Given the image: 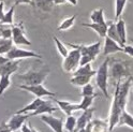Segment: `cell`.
Returning <instances> with one entry per match:
<instances>
[{"instance_id":"1","label":"cell","mask_w":133,"mask_h":132,"mask_svg":"<svg viewBox=\"0 0 133 132\" xmlns=\"http://www.w3.org/2000/svg\"><path fill=\"white\" fill-rule=\"evenodd\" d=\"M131 76L129 78H126V81L122 82V83L121 82L120 83H116L113 103H112L111 113H110V117H109V132L113 131V129L115 127L118 126L119 118L121 116L122 112L126 110L128 95L130 91V88L132 86Z\"/></svg>"},{"instance_id":"2","label":"cell","mask_w":133,"mask_h":132,"mask_svg":"<svg viewBox=\"0 0 133 132\" xmlns=\"http://www.w3.org/2000/svg\"><path fill=\"white\" fill-rule=\"evenodd\" d=\"M68 45L71 46L72 48L78 49L81 52L82 58H81L79 67L91 63V61H94L96 59V57L100 54V51H101V41H98V42H96L94 44H90V45L72 44V43H68Z\"/></svg>"},{"instance_id":"3","label":"cell","mask_w":133,"mask_h":132,"mask_svg":"<svg viewBox=\"0 0 133 132\" xmlns=\"http://www.w3.org/2000/svg\"><path fill=\"white\" fill-rule=\"evenodd\" d=\"M49 74L48 68H43L41 70H28L23 74H19L18 78L23 82L22 85L27 86H36V85H42L44 81Z\"/></svg>"},{"instance_id":"4","label":"cell","mask_w":133,"mask_h":132,"mask_svg":"<svg viewBox=\"0 0 133 132\" xmlns=\"http://www.w3.org/2000/svg\"><path fill=\"white\" fill-rule=\"evenodd\" d=\"M110 75L116 83H120L122 78H129L131 76L129 62L126 60H113L110 64Z\"/></svg>"},{"instance_id":"5","label":"cell","mask_w":133,"mask_h":132,"mask_svg":"<svg viewBox=\"0 0 133 132\" xmlns=\"http://www.w3.org/2000/svg\"><path fill=\"white\" fill-rule=\"evenodd\" d=\"M110 61H111L110 58H106L99 67L96 74V83L100 88V90L102 91V94L107 99L110 98L109 91H107V80H109L110 76Z\"/></svg>"},{"instance_id":"6","label":"cell","mask_w":133,"mask_h":132,"mask_svg":"<svg viewBox=\"0 0 133 132\" xmlns=\"http://www.w3.org/2000/svg\"><path fill=\"white\" fill-rule=\"evenodd\" d=\"M81 58H82L81 52L76 48H73L72 51L69 52V55L63 59L62 69L65 72H74L79 67Z\"/></svg>"},{"instance_id":"7","label":"cell","mask_w":133,"mask_h":132,"mask_svg":"<svg viewBox=\"0 0 133 132\" xmlns=\"http://www.w3.org/2000/svg\"><path fill=\"white\" fill-rule=\"evenodd\" d=\"M12 41L15 45H31V42L25 36V27L23 22L12 26Z\"/></svg>"},{"instance_id":"8","label":"cell","mask_w":133,"mask_h":132,"mask_svg":"<svg viewBox=\"0 0 133 132\" xmlns=\"http://www.w3.org/2000/svg\"><path fill=\"white\" fill-rule=\"evenodd\" d=\"M5 56L9 58V60H21L23 58H39V59L42 58V56L38 53H35L32 51L22 49L16 46H13L12 49Z\"/></svg>"},{"instance_id":"9","label":"cell","mask_w":133,"mask_h":132,"mask_svg":"<svg viewBox=\"0 0 133 132\" xmlns=\"http://www.w3.org/2000/svg\"><path fill=\"white\" fill-rule=\"evenodd\" d=\"M18 88L26 90V91L31 93L32 95H35L37 98H42V97H55L56 93L49 91L48 89H46L43 85H36V86H27V85H18Z\"/></svg>"},{"instance_id":"10","label":"cell","mask_w":133,"mask_h":132,"mask_svg":"<svg viewBox=\"0 0 133 132\" xmlns=\"http://www.w3.org/2000/svg\"><path fill=\"white\" fill-rule=\"evenodd\" d=\"M30 117L29 113L28 114H16L6 121L8 126L12 131H17L18 129H22V127L26 123V120Z\"/></svg>"},{"instance_id":"11","label":"cell","mask_w":133,"mask_h":132,"mask_svg":"<svg viewBox=\"0 0 133 132\" xmlns=\"http://www.w3.org/2000/svg\"><path fill=\"white\" fill-rule=\"evenodd\" d=\"M41 120L47 126L51 127L54 132H63V119L62 118H56L52 115H42Z\"/></svg>"},{"instance_id":"12","label":"cell","mask_w":133,"mask_h":132,"mask_svg":"<svg viewBox=\"0 0 133 132\" xmlns=\"http://www.w3.org/2000/svg\"><path fill=\"white\" fill-rule=\"evenodd\" d=\"M118 52H123V47H121L117 42L106 37L104 39V46H103V55L109 56L111 54H115Z\"/></svg>"},{"instance_id":"13","label":"cell","mask_w":133,"mask_h":132,"mask_svg":"<svg viewBox=\"0 0 133 132\" xmlns=\"http://www.w3.org/2000/svg\"><path fill=\"white\" fill-rule=\"evenodd\" d=\"M94 112H95V109L90 108L86 111L83 112V114L78 117L77 119V123H76V131H79L82 129H85L89 123L92 121L91 118H92V115H94Z\"/></svg>"},{"instance_id":"14","label":"cell","mask_w":133,"mask_h":132,"mask_svg":"<svg viewBox=\"0 0 133 132\" xmlns=\"http://www.w3.org/2000/svg\"><path fill=\"white\" fill-rule=\"evenodd\" d=\"M19 60H9L0 67V76H11V74L17 71Z\"/></svg>"},{"instance_id":"15","label":"cell","mask_w":133,"mask_h":132,"mask_svg":"<svg viewBox=\"0 0 133 132\" xmlns=\"http://www.w3.org/2000/svg\"><path fill=\"white\" fill-rule=\"evenodd\" d=\"M83 27H87L92 29L94 31H96L99 37L101 38H106L107 36V29H109V25L106 24H96V23H82L81 24Z\"/></svg>"},{"instance_id":"16","label":"cell","mask_w":133,"mask_h":132,"mask_svg":"<svg viewBox=\"0 0 133 132\" xmlns=\"http://www.w3.org/2000/svg\"><path fill=\"white\" fill-rule=\"evenodd\" d=\"M53 101L56 102V104L59 106V109L63 111V113L66 116H71L74 111H78V104L71 103L69 101H62L58 100V99H53Z\"/></svg>"},{"instance_id":"17","label":"cell","mask_w":133,"mask_h":132,"mask_svg":"<svg viewBox=\"0 0 133 132\" xmlns=\"http://www.w3.org/2000/svg\"><path fill=\"white\" fill-rule=\"evenodd\" d=\"M32 5L44 13H51L55 6L54 0H32Z\"/></svg>"},{"instance_id":"18","label":"cell","mask_w":133,"mask_h":132,"mask_svg":"<svg viewBox=\"0 0 133 132\" xmlns=\"http://www.w3.org/2000/svg\"><path fill=\"white\" fill-rule=\"evenodd\" d=\"M58 109L56 108L55 105H53V103L51 102V101H44V103L40 106V108L37 110V111H35L33 113H31V114H29L30 116H37V115H41V114H52L53 112H56Z\"/></svg>"},{"instance_id":"19","label":"cell","mask_w":133,"mask_h":132,"mask_svg":"<svg viewBox=\"0 0 133 132\" xmlns=\"http://www.w3.org/2000/svg\"><path fill=\"white\" fill-rule=\"evenodd\" d=\"M44 101L45 100H43L42 98H36L31 103H29L28 105H26L25 108L18 110L17 112H16V114H28L29 112H32L33 113V112L37 111L40 108V106L44 103Z\"/></svg>"},{"instance_id":"20","label":"cell","mask_w":133,"mask_h":132,"mask_svg":"<svg viewBox=\"0 0 133 132\" xmlns=\"http://www.w3.org/2000/svg\"><path fill=\"white\" fill-rule=\"evenodd\" d=\"M107 25H109V29H107V36L106 37H109L110 39L114 40L115 42H117L121 47H123V44L121 43L120 38L118 36L117 28H116V22L110 21V22H107Z\"/></svg>"},{"instance_id":"21","label":"cell","mask_w":133,"mask_h":132,"mask_svg":"<svg viewBox=\"0 0 133 132\" xmlns=\"http://www.w3.org/2000/svg\"><path fill=\"white\" fill-rule=\"evenodd\" d=\"M116 28H117V32L118 36L120 38L121 43L123 44V47L126 45L127 42V26H126V22L123 19L119 18L117 22H116Z\"/></svg>"},{"instance_id":"22","label":"cell","mask_w":133,"mask_h":132,"mask_svg":"<svg viewBox=\"0 0 133 132\" xmlns=\"http://www.w3.org/2000/svg\"><path fill=\"white\" fill-rule=\"evenodd\" d=\"M97 74V71L92 70L91 68V64H86V65H82V67H78L75 71L73 72V76H79V75H91L95 76Z\"/></svg>"},{"instance_id":"23","label":"cell","mask_w":133,"mask_h":132,"mask_svg":"<svg viewBox=\"0 0 133 132\" xmlns=\"http://www.w3.org/2000/svg\"><path fill=\"white\" fill-rule=\"evenodd\" d=\"M94 76L91 75H79V76H72L70 80V83L74 86H79V87H84L85 85L90 83V80Z\"/></svg>"},{"instance_id":"24","label":"cell","mask_w":133,"mask_h":132,"mask_svg":"<svg viewBox=\"0 0 133 132\" xmlns=\"http://www.w3.org/2000/svg\"><path fill=\"white\" fill-rule=\"evenodd\" d=\"M92 123V132H106L109 131V121L101 119H94Z\"/></svg>"},{"instance_id":"25","label":"cell","mask_w":133,"mask_h":132,"mask_svg":"<svg viewBox=\"0 0 133 132\" xmlns=\"http://www.w3.org/2000/svg\"><path fill=\"white\" fill-rule=\"evenodd\" d=\"M90 19L92 23L96 24H106V21L104 18V10L103 9L94 10L90 14Z\"/></svg>"},{"instance_id":"26","label":"cell","mask_w":133,"mask_h":132,"mask_svg":"<svg viewBox=\"0 0 133 132\" xmlns=\"http://www.w3.org/2000/svg\"><path fill=\"white\" fill-rule=\"evenodd\" d=\"M121 126H128V127L133 129V116L130 113H128L126 110L122 112L121 116L119 118L118 127H121Z\"/></svg>"},{"instance_id":"27","label":"cell","mask_w":133,"mask_h":132,"mask_svg":"<svg viewBox=\"0 0 133 132\" xmlns=\"http://www.w3.org/2000/svg\"><path fill=\"white\" fill-rule=\"evenodd\" d=\"M13 47L12 39H0V56L6 55Z\"/></svg>"},{"instance_id":"28","label":"cell","mask_w":133,"mask_h":132,"mask_svg":"<svg viewBox=\"0 0 133 132\" xmlns=\"http://www.w3.org/2000/svg\"><path fill=\"white\" fill-rule=\"evenodd\" d=\"M128 0H115V19L117 22L121 16Z\"/></svg>"},{"instance_id":"29","label":"cell","mask_w":133,"mask_h":132,"mask_svg":"<svg viewBox=\"0 0 133 132\" xmlns=\"http://www.w3.org/2000/svg\"><path fill=\"white\" fill-rule=\"evenodd\" d=\"M75 19H76V14H74V15L70 16V17L63 19L61 22V24L59 25V27H58V31H62V30L64 31V30L70 29L74 25V23H75Z\"/></svg>"},{"instance_id":"30","label":"cell","mask_w":133,"mask_h":132,"mask_svg":"<svg viewBox=\"0 0 133 132\" xmlns=\"http://www.w3.org/2000/svg\"><path fill=\"white\" fill-rule=\"evenodd\" d=\"M98 96V95H97ZM97 96H92V97H83L82 99V102L78 103V110H82L83 112L90 109V106L92 105L94 100Z\"/></svg>"},{"instance_id":"31","label":"cell","mask_w":133,"mask_h":132,"mask_svg":"<svg viewBox=\"0 0 133 132\" xmlns=\"http://www.w3.org/2000/svg\"><path fill=\"white\" fill-rule=\"evenodd\" d=\"M53 39H54V42L56 44V47L58 49V53H59L63 58H65V57L69 55V51H68V48H66V46L61 42V41H59V39H58L57 37L54 36Z\"/></svg>"},{"instance_id":"32","label":"cell","mask_w":133,"mask_h":132,"mask_svg":"<svg viewBox=\"0 0 133 132\" xmlns=\"http://www.w3.org/2000/svg\"><path fill=\"white\" fill-rule=\"evenodd\" d=\"M76 123H77V119L71 115V116H66V120L64 123V128L68 130L69 132H74L76 129Z\"/></svg>"},{"instance_id":"33","label":"cell","mask_w":133,"mask_h":132,"mask_svg":"<svg viewBox=\"0 0 133 132\" xmlns=\"http://www.w3.org/2000/svg\"><path fill=\"white\" fill-rule=\"evenodd\" d=\"M14 10H15V5H12V8L5 13L3 19L0 23H1L2 25H12V26H13V25H14V19H13Z\"/></svg>"},{"instance_id":"34","label":"cell","mask_w":133,"mask_h":132,"mask_svg":"<svg viewBox=\"0 0 133 132\" xmlns=\"http://www.w3.org/2000/svg\"><path fill=\"white\" fill-rule=\"evenodd\" d=\"M11 85V80L10 76H0V97L3 95V93L9 88Z\"/></svg>"},{"instance_id":"35","label":"cell","mask_w":133,"mask_h":132,"mask_svg":"<svg viewBox=\"0 0 133 132\" xmlns=\"http://www.w3.org/2000/svg\"><path fill=\"white\" fill-rule=\"evenodd\" d=\"M81 96L82 97H92V96H97L95 94V88L94 86L91 85L90 83L85 85L84 87L82 88V93H81Z\"/></svg>"},{"instance_id":"36","label":"cell","mask_w":133,"mask_h":132,"mask_svg":"<svg viewBox=\"0 0 133 132\" xmlns=\"http://www.w3.org/2000/svg\"><path fill=\"white\" fill-rule=\"evenodd\" d=\"M123 53L127 54L128 56L133 58V45H124L123 47Z\"/></svg>"},{"instance_id":"37","label":"cell","mask_w":133,"mask_h":132,"mask_svg":"<svg viewBox=\"0 0 133 132\" xmlns=\"http://www.w3.org/2000/svg\"><path fill=\"white\" fill-rule=\"evenodd\" d=\"M0 132H13V131L9 128V126H8L6 122L2 121L1 123H0Z\"/></svg>"},{"instance_id":"38","label":"cell","mask_w":133,"mask_h":132,"mask_svg":"<svg viewBox=\"0 0 133 132\" xmlns=\"http://www.w3.org/2000/svg\"><path fill=\"white\" fill-rule=\"evenodd\" d=\"M19 4H30L32 5V0H14V5H19Z\"/></svg>"},{"instance_id":"39","label":"cell","mask_w":133,"mask_h":132,"mask_svg":"<svg viewBox=\"0 0 133 132\" xmlns=\"http://www.w3.org/2000/svg\"><path fill=\"white\" fill-rule=\"evenodd\" d=\"M3 9H4V3L1 1V2H0V22H1V21L3 19L4 15H5V13H4V11H3Z\"/></svg>"},{"instance_id":"40","label":"cell","mask_w":133,"mask_h":132,"mask_svg":"<svg viewBox=\"0 0 133 132\" xmlns=\"http://www.w3.org/2000/svg\"><path fill=\"white\" fill-rule=\"evenodd\" d=\"M22 132H32V127L30 125L25 123V125L22 127Z\"/></svg>"},{"instance_id":"41","label":"cell","mask_w":133,"mask_h":132,"mask_svg":"<svg viewBox=\"0 0 133 132\" xmlns=\"http://www.w3.org/2000/svg\"><path fill=\"white\" fill-rule=\"evenodd\" d=\"M78 132H92V123L90 122L85 129H82V130H79Z\"/></svg>"},{"instance_id":"42","label":"cell","mask_w":133,"mask_h":132,"mask_svg":"<svg viewBox=\"0 0 133 132\" xmlns=\"http://www.w3.org/2000/svg\"><path fill=\"white\" fill-rule=\"evenodd\" d=\"M65 2H68V0H54L55 5H59V4H63Z\"/></svg>"},{"instance_id":"43","label":"cell","mask_w":133,"mask_h":132,"mask_svg":"<svg viewBox=\"0 0 133 132\" xmlns=\"http://www.w3.org/2000/svg\"><path fill=\"white\" fill-rule=\"evenodd\" d=\"M131 83H132V88H133V76H131Z\"/></svg>"},{"instance_id":"44","label":"cell","mask_w":133,"mask_h":132,"mask_svg":"<svg viewBox=\"0 0 133 132\" xmlns=\"http://www.w3.org/2000/svg\"><path fill=\"white\" fill-rule=\"evenodd\" d=\"M32 132H39V131H38V130H36L35 128H32Z\"/></svg>"},{"instance_id":"45","label":"cell","mask_w":133,"mask_h":132,"mask_svg":"<svg viewBox=\"0 0 133 132\" xmlns=\"http://www.w3.org/2000/svg\"><path fill=\"white\" fill-rule=\"evenodd\" d=\"M131 41H132V43H133V39H131Z\"/></svg>"}]
</instances>
